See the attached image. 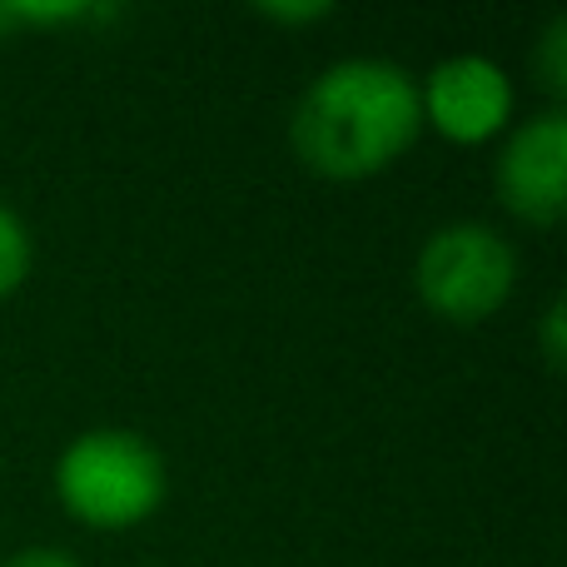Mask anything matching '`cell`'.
Wrapping results in <instances>:
<instances>
[{
  "label": "cell",
  "mask_w": 567,
  "mask_h": 567,
  "mask_svg": "<svg viewBox=\"0 0 567 567\" xmlns=\"http://www.w3.org/2000/svg\"><path fill=\"white\" fill-rule=\"evenodd\" d=\"M419 75L389 55H343L299 90L289 145L313 175L363 179L419 140Z\"/></svg>",
  "instance_id": "1"
},
{
  "label": "cell",
  "mask_w": 567,
  "mask_h": 567,
  "mask_svg": "<svg viewBox=\"0 0 567 567\" xmlns=\"http://www.w3.org/2000/svg\"><path fill=\"white\" fill-rule=\"evenodd\" d=\"M165 493V453L135 429H85L55 458V498L85 528H140Z\"/></svg>",
  "instance_id": "2"
},
{
  "label": "cell",
  "mask_w": 567,
  "mask_h": 567,
  "mask_svg": "<svg viewBox=\"0 0 567 567\" xmlns=\"http://www.w3.org/2000/svg\"><path fill=\"white\" fill-rule=\"evenodd\" d=\"M513 284H518V249L483 219L439 225L413 259V289L449 323H478L498 313Z\"/></svg>",
  "instance_id": "3"
},
{
  "label": "cell",
  "mask_w": 567,
  "mask_h": 567,
  "mask_svg": "<svg viewBox=\"0 0 567 567\" xmlns=\"http://www.w3.org/2000/svg\"><path fill=\"white\" fill-rule=\"evenodd\" d=\"M518 110V85L508 65L483 50L433 60V70L419 80V115L429 130H439L453 145H483L503 135Z\"/></svg>",
  "instance_id": "4"
},
{
  "label": "cell",
  "mask_w": 567,
  "mask_h": 567,
  "mask_svg": "<svg viewBox=\"0 0 567 567\" xmlns=\"http://www.w3.org/2000/svg\"><path fill=\"white\" fill-rule=\"evenodd\" d=\"M498 199L528 225H558L567 209V115L558 105L508 125L493 165Z\"/></svg>",
  "instance_id": "5"
},
{
  "label": "cell",
  "mask_w": 567,
  "mask_h": 567,
  "mask_svg": "<svg viewBox=\"0 0 567 567\" xmlns=\"http://www.w3.org/2000/svg\"><path fill=\"white\" fill-rule=\"evenodd\" d=\"M30 265H35V239H30L25 219L0 199V299L30 279Z\"/></svg>",
  "instance_id": "6"
},
{
  "label": "cell",
  "mask_w": 567,
  "mask_h": 567,
  "mask_svg": "<svg viewBox=\"0 0 567 567\" xmlns=\"http://www.w3.org/2000/svg\"><path fill=\"white\" fill-rule=\"evenodd\" d=\"M110 16V6H80V0H0V30L16 25H65V20Z\"/></svg>",
  "instance_id": "7"
},
{
  "label": "cell",
  "mask_w": 567,
  "mask_h": 567,
  "mask_svg": "<svg viewBox=\"0 0 567 567\" xmlns=\"http://www.w3.org/2000/svg\"><path fill=\"white\" fill-rule=\"evenodd\" d=\"M533 70H538L543 90L553 95H567V16H553L538 35V50H533Z\"/></svg>",
  "instance_id": "8"
},
{
  "label": "cell",
  "mask_w": 567,
  "mask_h": 567,
  "mask_svg": "<svg viewBox=\"0 0 567 567\" xmlns=\"http://www.w3.org/2000/svg\"><path fill=\"white\" fill-rule=\"evenodd\" d=\"M329 0H259V16L284 20V25H303V20H323L329 16Z\"/></svg>",
  "instance_id": "9"
},
{
  "label": "cell",
  "mask_w": 567,
  "mask_h": 567,
  "mask_svg": "<svg viewBox=\"0 0 567 567\" xmlns=\"http://www.w3.org/2000/svg\"><path fill=\"white\" fill-rule=\"evenodd\" d=\"M6 567H85L70 548H50V543H30V548L10 553Z\"/></svg>",
  "instance_id": "10"
},
{
  "label": "cell",
  "mask_w": 567,
  "mask_h": 567,
  "mask_svg": "<svg viewBox=\"0 0 567 567\" xmlns=\"http://www.w3.org/2000/svg\"><path fill=\"white\" fill-rule=\"evenodd\" d=\"M563 353H567V343H563V299H548V309H543V359L558 369Z\"/></svg>",
  "instance_id": "11"
}]
</instances>
